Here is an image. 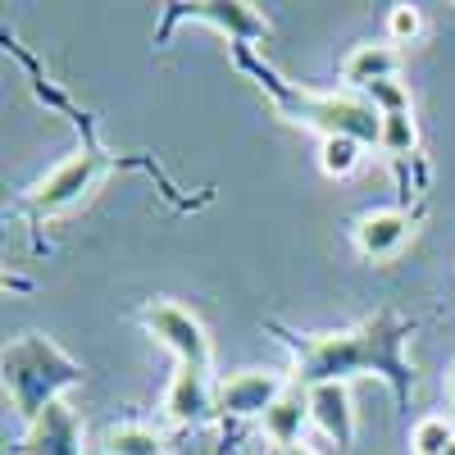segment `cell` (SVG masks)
Instances as JSON below:
<instances>
[{"instance_id":"6da1fadb","label":"cell","mask_w":455,"mask_h":455,"mask_svg":"<svg viewBox=\"0 0 455 455\" xmlns=\"http://www.w3.org/2000/svg\"><path fill=\"white\" fill-rule=\"evenodd\" d=\"M278 337L291 347V383L319 387V383H351V378L378 373L392 383L396 405H410L414 392V364L405 360V341L414 337V319H401L396 310H378L373 319L347 328V332H283Z\"/></svg>"},{"instance_id":"7a4b0ae2","label":"cell","mask_w":455,"mask_h":455,"mask_svg":"<svg viewBox=\"0 0 455 455\" xmlns=\"http://www.w3.org/2000/svg\"><path fill=\"white\" fill-rule=\"evenodd\" d=\"M237 64L251 68V78L259 83V92H269L274 105L287 114L291 124L315 128L319 137H355L360 146L383 141V114H378L364 96H355V92H296L264 60H255L251 46H237Z\"/></svg>"},{"instance_id":"3957f363","label":"cell","mask_w":455,"mask_h":455,"mask_svg":"<svg viewBox=\"0 0 455 455\" xmlns=\"http://www.w3.org/2000/svg\"><path fill=\"white\" fill-rule=\"evenodd\" d=\"M0 378H5V396H10L14 414L23 424H32L83 383V364L64 355L51 337L23 332L0 355Z\"/></svg>"},{"instance_id":"277c9868","label":"cell","mask_w":455,"mask_h":455,"mask_svg":"<svg viewBox=\"0 0 455 455\" xmlns=\"http://www.w3.org/2000/svg\"><path fill=\"white\" fill-rule=\"evenodd\" d=\"M141 323L160 347H169L178 355V364L210 369V337H205V328L192 310L173 306V300H150V306L141 310Z\"/></svg>"},{"instance_id":"5b68a950","label":"cell","mask_w":455,"mask_h":455,"mask_svg":"<svg viewBox=\"0 0 455 455\" xmlns=\"http://www.w3.org/2000/svg\"><path fill=\"white\" fill-rule=\"evenodd\" d=\"M105 173V156H96V150H78V156H68L64 164H55L42 182L28 192V205L36 214H60L68 205H78L92 187L100 182Z\"/></svg>"},{"instance_id":"8992f818","label":"cell","mask_w":455,"mask_h":455,"mask_svg":"<svg viewBox=\"0 0 455 455\" xmlns=\"http://www.w3.org/2000/svg\"><path fill=\"white\" fill-rule=\"evenodd\" d=\"M182 19L219 28L223 36H233V46H251V42H264V36H269V19H264L255 5H246V0H219V5H169L160 42H169L173 23H182Z\"/></svg>"},{"instance_id":"52a82bcc","label":"cell","mask_w":455,"mask_h":455,"mask_svg":"<svg viewBox=\"0 0 455 455\" xmlns=\"http://www.w3.org/2000/svg\"><path fill=\"white\" fill-rule=\"evenodd\" d=\"M287 383L291 378H283L274 369H242L219 383V392H214L219 414L223 419H264V410L287 392Z\"/></svg>"},{"instance_id":"ba28073f","label":"cell","mask_w":455,"mask_h":455,"mask_svg":"<svg viewBox=\"0 0 455 455\" xmlns=\"http://www.w3.org/2000/svg\"><path fill=\"white\" fill-rule=\"evenodd\" d=\"M219 383H210V369H192V364H178L173 383L164 392V419L178 424V428H201L219 414V401H214Z\"/></svg>"},{"instance_id":"9c48e42d","label":"cell","mask_w":455,"mask_h":455,"mask_svg":"<svg viewBox=\"0 0 455 455\" xmlns=\"http://www.w3.org/2000/svg\"><path fill=\"white\" fill-rule=\"evenodd\" d=\"M19 455H83V419L68 401H55L42 419L23 428Z\"/></svg>"},{"instance_id":"30bf717a","label":"cell","mask_w":455,"mask_h":455,"mask_svg":"<svg viewBox=\"0 0 455 455\" xmlns=\"http://www.w3.org/2000/svg\"><path fill=\"white\" fill-rule=\"evenodd\" d=\"M310 419H315V428H319L328 442H337L341 451H347L351 437H355L351 383H319V387H310Z\"/></svg>"},{"instance_id":"8fae6325","label":"cell","mask_w":455,"mask_h":455,"mask_svg":"<svg viewBox=\"0 0 455 455\" xmlns=\"http://www.w3.org/2000/svg\"><path fill=\"white\" fill-rule=\"evenodd\" d=\"M414 233V219L405 210H369L355 223V251L364 259H392Z\"/></svg>"},{"instance_id":"7c38bea8","label":"cell","mask_w":455,"mask_h":455,"mask_svg":"<svg viewBox=\"0 0 455 455\" xmlns=\"http://www.w3.org/2000/svg\"><path fill=\"white\" fill-rule=\"evenodd\" d=\"M264 437H269L278 451H291V446H300V433H306V424H315L310 419V387H300V383H287V392L264 410Z\"/></svg>"},{"instance_id":"4fadbf2b","label":"cell","mask_w":455,"mask_h":455,"mask_svg":"<svg viewBox=\"0 0 455 455\" xmlns=\"http://www.w3.org/2000/svg\"><path fill=\"white\" fill-rule=\"evenodd\" d=\"M401 73V51L396 46H387V42H364V46H355L347 60H341V83H347V92H369L373 83H387V78H396Z\"/></svg>"},{"instance_id":"5bb4252c","label":"cell","mask_w":455,"mask_h":455,"mask_svg":"<svg viewBox=\"0 0 455 455\" xmlns=\"http://www.w3.org/2000/svg\"><path fill=\"white\" fill-rule=\"evenodd\" d=\"M105 455H169V442L146 424H114L105 428Z\"/></svg>"},{"instance_id":"9a60e30c","label":"cell","mask_w":455,"mask_h":455,"mask_svg":"<svg viewBox=\"0 0 455 455\" xmlns=\"http://www.w3.org/2000/svg\"><path fill=\"white\" fill-rule=\"evenodd\" d=\"M364 160V146L355 137H323L319 141V169L328 178H351Z\"/></svg>"},{"instance_id":"2e32d148","label":"cell","mask_w":455,"mask_h":455,"mask_svg":"<svg viewBox=\"0 0 455 455\" xmlns=\"http://www.w3.org/2000/svg\"><path fill=\"white\" fill-rule=\"evenodd\" d=\"M392 160H414V150H419V128H414L410 114H383V141Z\"/></svg>"},{"instance_id":"e0dca14e","label":"cell","mask_w":455,"mask_h":455,"mask_svg":"<svg viewBox=\"0 0 455 455\" xmlns=\"http://www.w3.org/2000/svg\"><path fill=\"white\" fill-rule=\"evenodd\" d=\"M451 442H455V428L442 419V414H428V419H419L414 433H410V451L414 455H446Z\"/></svg>"},{"instance_id":"ac0fdd59","label":"cell","mask_w":455,"mask_h":455,"mask_svg":"<svg viewBox=\"0 0 455 455\" xmlns=\"http://www.w3.org/2000/svg\"><path fill=\"white\" fill-rule=\"evenodd\" d=\"M364 100L378 109V114H410V87L401 83V78H387V83H373L369 92H364Z\"/></svg>"},{"instance_id":"d6986e66","label":"cell","mask_w":455,"mask_h":455,"mask_svg":"<svg viewBox=\"0 0 455 455\" xmlns=\"http://www.w3.org/2000/svg\"><path fill=\"white\" fill-rule=\"evenodd\" d=\"M419 32H424V14L414 5H392L387 10V42L392 46H410Z\"/></svg>"},{"instance_id":"ffe728a7","label":"cell","mask_w":455,"mask_h":455,"mask_svg":"<svg viewBox=\"0 0 455 455\" xmlns=\"http://www.w3.org/2000/svg\"><path fill=\"white\" fill-rule=\"evenodd\" d=\"M283 455H319V451H310L306 442H300V446H291V451H283Z\"/></svg>"},{"instance_id":"44dd1931","label":"cell","mask_w":455,"mask_h":455,"mask_svg":"<svg viewBox=\"0 0 455 455\" xmlns=\"http://www.w3.org/2000/svg\"><path fill=\"white\" fill-rule=\"evenodd\" d=\"M446 392H451V401H455V364H451V373H446Z\"/></svg>"},{"instance_id":"7402d4cb","label":"cell","mask_w":455,"mask_h":455,"mask_svg":"<svg viewBox=\"0 0 455 455\" xmlns=\"http://www.w3.org/2000/svg\"><path fill=\"white\" fill-rule=\"evenodd\" d=\"M446 455H455V442H451V451H446Z\"/></svg>"}]
</instances>
